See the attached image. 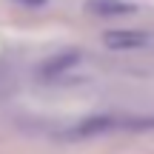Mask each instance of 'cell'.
Returning <instances> with one entry per match:
<instances>
[{
	"mask_svg": "<svg viewBox=\"0 0 154 154\" xmlns=\"http://www.w3.org/2000/svg\"><path fill=\"white\" fill-rule=\"evenodd\" d=\"M154 117H134V114H91L83 117L80 123L69 126L63 137L69 140H86V137H100L106 131H137V128H151Z\"/></svg>",
	"mask_w": 154,
	"mask_h": 154,
	"instance_id": "6da1fadb",
	"label": "cell"
},
{
	"mask_svg": "<svg viewBox=\"0 0 154 154\" xmlns=\"http://www.w3.org/2000/svg\"><path fill=\"white\" fill-rule=\"evenodd\" d=\"M103 43L114 51H134V49H149L154 37L149 32H140V29H114V32L103 34Z\"/></svg>",
	"mask_w": 154,
	"mask_h": 154,
	"instance_id": "7a4b0ae2",
	"label": "cell"
},
{
	"mask_svg": "<svg viewBox=\"0 0 154 154\" xmlns=\"http://www.w3.org/2000/svg\"><path fill=\"white\" fill-rule=\"evenodd\" d=\"M74 63H77V51H63V54L51 57V60H46L40 66V77H57V74L66 72V69H72Z\"/></svg>",
	"mask_w": 154,
	"mask_h": 154,
	"instance_id": "3957f363",
	"label": "cell"
},
{
	"mask_svg": "<svg viewBox=\"0 0 154 154\" xmlns=\"http://www.w3.org/2000/svg\"><path fill=\"white\" fill-rule=\"evenodd\" d=\"M88 9L97 14H128L134 11V6L126 0H88Z\"/></svg>",
	"mask_w": 154,
	"mask_h": 154,
	"instance_id": "277c9868",
	"label": "cell"
}]
</instances>
